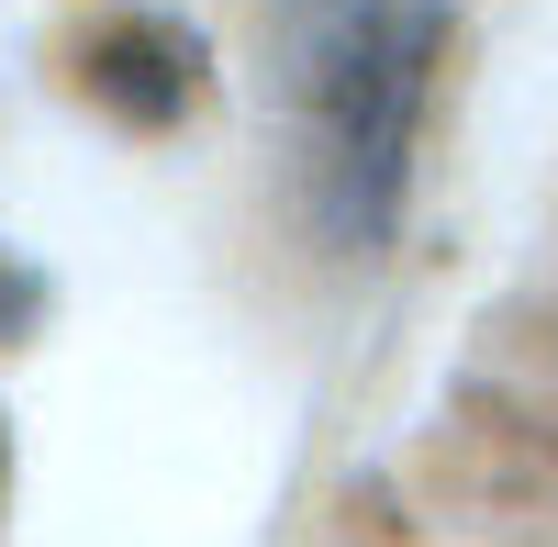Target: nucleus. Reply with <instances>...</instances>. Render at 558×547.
Masks as SVG:
<instances>
[{
    "mask_svg": "<svg viewBox=\"0 0 558 547\" xmlns=\"http://www.w3.org/2000/svg\"><path fill=\"white\" fill-rule=\"evenodd\" d=\"M302 134H313V191L347 246H380L402 212L413 123H425V68H436V0H302L291 45Z\"/></svg>",
    "mask_w": 558,
    "mask_h": 547,
    "instance_id": "1",
    "label": "nucleus"
}]
</instances>
